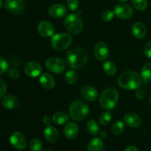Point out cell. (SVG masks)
<instances>
[{"instance_id":"obj_1","label":"cell","mask_w":151,"mask_h":151,"mask_svg":"<svg viewBox=\"0 0 151 151\" xmlns=\"http://www.w3.org/2000/svg\"><path fill=\"white\" fill-rule=\"evenodd\" d=\"M88 61V55L81 48H72L66 55V63L72 69H80Z\"/></svg>"},{"instance_id":"obj_2","label":"cell","mask_w":151,"mask_h":151,"mask_svg":"<svg viewBox=\"0 0 151 151\" xmlns=\"http://www.w3.org/2000/svg\"><path fill=\"white\" fill-rule=\"evenodd\" d=\"M117 83L122 88L125 89H138L142 83L139 75L133 71H127L119 77Z\"/></svg>"},{"instance_id":"obj_3","label":"cell","mask_w":151,"mask_h":151,"mask_svg":"<svg viewBox=\"0 0 151 151\" xmlns=\"http://www.w3.org/2000/svg\"><path fill=\"white\" fill-rule=\"evenodd\" d=\"M119 99V94L114 88H108L102 92L100 97V103L106 110H111L116 106Z\"/></svg>"},{"instance_id":"obj_4","label":"cell","mask_w":151,"mask_h":151,"mask_svg":"<svg viewBox=\"0 0 151 151\" xmlns=\"http://www.w3.org/2000/svg\"><path fill=\"white\" fill-rule=\"evenodd\" d=\"M89 109L85 103L81 100L74 101L69 107V114L71 118L75 121H81L88 114Z\"/></svg>"},{"instance_id":"obj_5","label":"cell","mask_w":151,"mask_h":151,"mask_svg":"<svg viewBox=\"0 0 151 151\" xmlns=\"http://www.w3.org/2000/svg\"><path fill=\"white\" fill-rule=\"evenodd\" d=\"M72 42V36L66 32H60L55 34L52 35L51 40V44L53 48L59 51L67 49L71 45Z\"/></svg>"},{"instance_id":"obj_6","label":"cell","mask_w":151,"mask_h":151,"mask_svg":"<svg viewBox=\"0 0 151 151\" xmlns=\"http://www.w3.org/2000/svg\"><path fill=\"white\" fill-rule=\"evenodd\" d=\"M64 27L66 30L72 34H79L82 32L83 24L81 18L77 14L69 15L64 20Z\"/></svg>"},{"instance_id":"obj_7","label":"cell","mask_w":151,"mask_h":151,"mask_svg":"<svg viewBox=\"0 0 151 151\" xmlns=\"http://www.w3.org/2000/svg\"><path fill=\"white\" fill-rule=\"evenodd\" d=\"M46 67L53 73H61L65 69V63L59 58L52 57L46 61Z\"/></svg>"},{"instance_id":"obj_8","label":"cell","mask_w":151,"mask_h":151,"mask_svg":"<svg viewBox=\"0 0 151 151\" xmlns=\"http://www.w3.org/2000/svg\"><path fill=\"white\" fill-rule=\"evenodd\" d=\"M4 7L13 14H21L24 10L23 0H5Z\"/></svg>"},{"instance_id":"obj_9","label":"cell","mask_w":151,"mask_h":151,"mask_svg":"<svg viewBox=\"0 0 151 151\" xmlns=\"http://www.w3.org/2000/svg\"><path fill=\"white\" fill-rule=\"evenodd\" d=\"M114 13L120 19H129L133 15V9L130 5L124 3L118 4L115 6Z\"/></svg>"},{"instance_id":"obj_10","label":"cell","mask_w":151,"mask_h":151,"mask_svg":"<svg viewBox=\"0 0 151 151\" xmlns=\"http://www.w3.org/2000/svg\"><path fill=\"white\" fill-rule=\"evenodd\" d=\"M10 144L16 150H22L25 148L27 145V140L24 135L20 132H15L10 136Z\"/></svg>"},{"instance_id":"obj_11","label":"cell","mask_w":151,"mask_h":151,"mask_svg":"<svg viewBox=\"0 0 151 151\" xmlns=\"http://www.w3.org/2000/svg\"><path fill=\"white\" fill-rule=\"evenodd\" d=\"M42 68L41 66L35 61H29L24 66V72L30 78H35L40 75Z\"/></svg>"},{"instance_id":"obj_12","label":"cell","mask_w":151,"mask_h":151,"mask_svg":"<svg viewBox=\"0 0 151 151\" xmlns=\"http://www.w3.org/2000/svg\"><path fill=\"white\" fill-rule=\"evenodd\" d=\"M94 54L96 58L100 60H104L109 55V50L107 45L103 42H99L94 49Z\"/></svg>"},{"instance_id":"obj_13","label":"cell","mask_w":151,"mask_h":151,"mask_svg":"<svg viewBox=\"0 0 151 151\" xmlns=\"http://www.w3.org/2000/svg\"><path fill=\"white\" fill-rule=\"evenodd\" d=\"M38 32L44 37H50L54 33V26L47 21H43L38 24Z\"/></svg>"},{"instance_id":"obj_14","label":"cell","mask_w":151,"mask_h":151,"mask_svg":"<svg viewBox=\"0 0 151 151\" xmlns=\"http://www.w3.org/2000/svg\"><path fill=\"white\" fill-rule=\"evenodd\" d=\"M81 95L88 101H94L97 97V91L91 86H83L81 89Z\"/></svg>"},{"instance_id":"obj_15","label":"cell","mask_w":151,"mask_h":151,"mask_svg":"<svg viewBox=\"0 0 151 151\" xmlns=\"http://www.w3.org/2000/svg\"><path fill=\"white\" fill-rule=\"evenodd\" d=\"M67 13L66 7L62 4H55L52 5L49 9V13L51 16L55 18H62Z\"/></svg>"},{"instance_id":"obj_16","label":"cell","mask_w":151,"mask_h":151,"mask_svg":"<svg viewBox=\"0 0 151 151\" xmlns=\"http://www.w3.org/2000/svg\"><path fill=\"white\" fill-rule=\"evenodd\" d=\"M64 136L69 139L75 138L78 134V126L75 122H68L63 129Z\"/></svg>"},{"instance_id":"obj_17","label":"cell","mask_w":151,"mask_h":151,"mask_svg":"<svg viewBox=\"0 0 151 151\" xmlns=\"http://www.w3.org/2000/svg\"><path fill=\"white\" fill-rule=\"evenodd\" d=\"M1 104L5 109H15L19 106V101L17 97H14L13 95H7L1 100Z\"/></svg>"},{"instance_id":"obj_18","label":"cell","mask_w":151,"mask_h":151,"mask_svg":"<svg viewBox=\"0 0 151 151\" xmlns=\"http://www.w3.org/2000/svg\"><path fill=\"white\" fill-rule=\"evenodd\" d=\"M125 122L131 128H137L141 125L142 120L139 116L134 113H128L124 117Z\"/></svg>"},{"instance_id":"obj_19","label":"cell","mask_w":151,"mask_h":151,"mask_svg":"<svg viewBox=\"0 0 151 151\" xmlns=\"http://www.w3.org/2000/svg\"><path fill=\"white\" fill-rule=\"evenodd\" d=\"M132 31L134 36L137 38H139V39H142V38H144L146 35V32H147L145 26L142 22H136L135 24H134Z\"/></svg>"},{"instance_id":"obj_20","label":"cell","mask_w":151,"mask_h":151,"mask_svg":"<svg viewBox=\"0 0 151 151\" xmlns=\"http://www.w3.org/2000/svg\"><path fill=\"white\" fill-rule=\"evenodd\" d=\"M44 135L45 139L50 142H55L57 141L58 138V131L51 125L47 126V128L44 130Z\"/></svg>"},{"instance_id":"obj_21","label":"cell","mask_w":151,"mask_h":151,"mask_svg":"<svg viewBox=\"0 0 151 151\" xmlns=\"http://www.w3.org/2000/svg\"><path fill=\"white\" fill-rule=\"evenodd\" d=\"M40 83L44 88L51 89L55 86V80L50 74L44 73L40 77Z\"/></svg>"},{"instance_id":"obj_22","label":"cell","mask_w":151,"mask_h":151,"mask_svg":"<svg viewBox=\"0 0 151 151\" xmlns=\"http://www.w3.org/2000/svg\"><path fill=\"white\" fill-rule=\"evenodd\" d=\"M104 145L100 138H94L90 141L88 145V151H103Z\"/></svg>"},{"instance_id":"obj_23","label":"cell","mask_w":151,"mask_h":151,"mask_svg":"<svg viewBox=\"0 0 151 151\" xmlns=\"http://www.w3.org/2000/svg\"><path fill=\"white\" fill-rule=\"evenodd\" d=\"M69 120V116L66 112H57L53 115L52 121L55 125H63Z\"/></svg>"},{"instance_id":"obj_24","label":"cell","mask_w":151,"mask_h":151,"mask_svg":"<svg viewBox=\"0 0 151 151\" xmlns=\"http://www.w3.org/2000/svg\"><path fill=\"white\" fill-rule=\"evenodd\" d=\"M103 69L105 72L109 76H114L117 72L116 64L112 61H106L103 65Z\"/></svg>"},{"instance_id":"obj_25","label":"cell","mask_w":151,"mask_h":151,"mask_svg":"<svg viewBox=\"0 0 151 151\" xmlns=\"http://www.w3.org/2000/svg\"><path fill=\"white\" fill-rule=\"evenodd\" d=\"M141 76L145 82H151V63H147L143 66L141 72Z\"/></svg>"},{"instance_id":"obj_26","label":"cell","mask_w":151,"mask_h":151,"mask_svg":"<svg viewBox=\"0 0 151 151\" xmlns=\"http://www.w3.org/2000/svg\"><path fill=\"white\" fill-rule=\"evenodd\" d=\"M86 128L88 133L92 136L97 135L99 134V131H100L99 125H97V123L94 120H90L87 123Z\"/></svg>"},{"instance_id":"obj_27","label":"cell","mask_w":151,"mask_h":151,"mask_svg":"<svg viewBox=\"0 0 151 151\" xmlns=\"http://www.w3.org/2000/svg\"><path fill=\"white\" fill-rule=\"evenodd\" d=\"M124 128H125L124 123L122 121H116V122H115L113 124V125H112L111 131L114 135L117 136L122 134V131H123L124 130Z\"/></svg>"},{"instance_id":"obj_28","label":"cell","mask_w":151,"mask_h":151,"mask_svg":"<svg viewBox=\"0 0 151 151\" xmlns=\"http://www.w3.org/2000/svg\"><path fill=\"white\" fill-rule=\"evenodd\" d=\"M65 80L69 84H73L78 80V74L74 70H69L65 75Z\"/></svg>"},{"instance_id":"obj_29","label":"cell","mask_w":151,"mask_h":151,"mask_svg":"<svg viewBox=\"0 0 151 151\" xmlns=\"http://www.w3.org/2000/svg\"><path fill=\"white\" fill-rule=\"evenodd\" d=\"M29 149L32 151H41L42 149V143L38 139H32L30 142H29Z\"/></svg>"},{"instance_id":"obj_30","label":"cell","mask_w":151,"mask_h":151,"mask_svg":"<svg viewBox=\"0 0 151 151\" xmlns=\"http://www.w3.org/2000/svg\"><path fill=\"white\" fill-rule=\"evenodd\" d=\"M134 7L139 11L145 10L147 7V0H132Z\"/></svg>"},{"instance_id":"obj_31","label":"cell","mask_w":151,"mask_h":151,"mask_svg":"<svg viewBox=\"0 0 151 151\" xmlns=\"http://www.w3.org/2000/svg\"><path fill=\"white\" fill-rule=\"evenodd\" d=\"M100 122L101 125H107L110 123L111 120V114L110 112H104L103 114H102L100 116Z\"/></svg>"},{"instance_id":"obj_32","label":"cell","mask_w":151,"mask_h":151,"mask_svg":"<svg viewBox=\"0 0 151 151\" xmlns=\"http://www.w3.org/2000/svg\"><path fill=\"white\" fill-rule=\"evenodd\" d=\"M114 13H113L111 10H106L103 12V13L101 15V17L102 19L104 22H110L114 18Z\"/></svg>"},{"instance_id":"obj_33","label":"cell","mask_w":151,"mask_h":151,"mask_svg":"<svg viewBox=\"0 0 151 151\" xmlns=\"http://www.w3.org/2000/svg\"><path fill=\"white\" fill-rule=\"evenodd\" d=\"M67 5L72 11H75L79 7V0H67Z\"/></svg>"},{"instance_id":"obj_34","label":"cell","mask_w":151,"mask_h":151,"mask_svg":"<svg viewBox=\"0 0 151 151\" xmlns=\"http://www.w3.org/2000/svg\"><path fill=\"white\" fill-rule=\"evenodd\" d=\"M8 67V63L7 61L3 57H1V69H0V73L3 74L6 72Z\"/></svg>"},{"instance_id":"obj_35","label":"cell","mask_w":151,"mask_h":151,"mask_svg":"<svg viewBox=\"0 0 151 151\" xmlns=\"http://www.w3.org/2000/svg\"><path fill=\"white\" fill-rule=\"evenodd\" d=\"M145 54L147 58L151 59V40L147 43L145 47Z\"/></svg>"},{"instance_id":"obj_36","label":"cell","mask_w":151,"mask_h":151,"mask_svg":"<svg viewBox=\"0 0 151 151\" xmlns=\"http://www.w3.org/2000/svg\"><path fill=\"white\" fill-rule=\"evenodd\" d=\"M8 75L10 78L13 80H16L19 76V73L17 70L16 69H10L8 72Z\"/></svg>"},{"instance_id":"obj_37","label":"cell","mask_w":151,"mask_h":151,"mask_svg":"<svg viewBox=\"0 0 151 151\" xmlns=\"http://www.w3.org/2000/svg\"><path fill=\"white\" fill-rule=\"evenodd\" d=\"M136 97L139 100H143L145 97V91L143 90L137 89V91H136Z\"/></svg>"},{"instance_id":"obj_38","label":"cell","mask_w":151,"mask_h":151,"mask_svg":"<svg viewBox=\"0 0 151 151\" xmlns=\"http://www.w3.org/2000/svg\"><path fill=\"white\" fill-rule=\"evenodd\" d=\"M0 88H1V92H0V97H2L4 96V93L6 92V84L4 83L2 80L0 81Z\"/></svg>"},{"instance_id":"obj_39","label":"cell","mask_w":151,"mask_h":151,"mask_svg":"<svg viewBox=\"0 0 151 151\" xmlns=\"http://www.w3.org/2000/svg\"><path fill=\"white\" fill-rule=\"evenodd\" d=\"M43 122H44V123L47 126H49V125H50V124H51V119H50V118L48 116H45L43 118Z\"/></svg>"},{"instance_id":"obj_40","label":"cell","mask_w":151,"mask_h":151,"mask_svg":"<svg viewBox=\"0 0 151 151\" xmlns=\"http://www.w3.org/2000/svg\"><path fill=\"white\" fill-rule=\"evenodd\" d=\"M124 151H139L137 147H134V146H129V147H127Z\"/></svg>"},{"instance_id":"obj_41","label":"cell","mask_w":151,"mask_h":151,"mask_svg":"<svg viewBox=\"0 0 151 151\" xmlns=\"http://www.w3.org/2000/svg\"><path fill=\"white\" fill-rule=\"evenodd\" d=\"M106 137V133L104 132V131H101L100 134V139H104Z\"/></svg>"},{"instance_id":"obj_42","label":"cell","mask_w":151,"mask_h":151,"mask_svg":"<svg viewBox=\"0 0 151 151\" xmlns=\"http://www.w3.org/2000/svg\"><path fill=\"white\" fill-rule=\"evenodd\" d=\"M42 151H53V150H50V149H46V150H42Z\"/></svg>"},{"instance_id":"obj_43","label":"cell","mask_w":151,"mask_h":151,"mask_svg":"<svg viewBox=\"0 0 151 151\" xmlns=\"http://www.w3.org/2000/svg\"><path fill=\"white\" fill-rule=\"evenodd\" d=\"M120 1H122V2H125V1H128V0H119Z\"/></svg>"},{"instance_id":"obj_44","label":"cell","mask_w":151,"mask_h":151,"mask_svg":"<svg viewBox=\"0 0 151 151\" xmlns=\"http://www.w3.org/2000/svg\"><path fill=\"white\" fill-rule=\"evenodd\" d=\"M150 103H151V97H150Z\"/></svg>"}]
</instances>
